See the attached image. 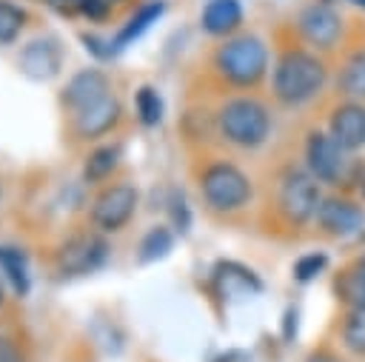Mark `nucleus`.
<instances>
[{
  "instance_id": "nucleus-1",
  "label": "nucleus",
  "mask_w": 365,
  "mask_h": 362,
  "mask_svg": "<svg viewBox=\"0 0 365 362\" xmlns=\"http://www.w3.org/2000/svg\"><path fill=\"white\" fill-rule=\"evenodd\" d=\"M325 80H328V68L314 51L288 48L274 63L271 88L282 105H305L322 91Z\"/></svg>"
},
{
  "instance_id": "nucleus-2",
  "label": "nucleus",
  "mask_w": 365,
  "mask_h": 362,
  "mask_svg": "<svg viewBox=\"0 0 365 362\" xmlns=\"http://www.w3.org/2000/svg\"><path fill=\"white\" fill-rule=\"evenodd\" d=\"M214 68L225 83L254 88L268 71V46L257 34H234L214 51Z\"/></svg>"
},
{
  "instance_id": "nucleus-3",
  "label": "nucleus",
  "mask_w": 365,
  "mask_h": 362,
  "mask_svg": "<svg viewBox=\"0 0 365 362\" xmlns=\"http://www.w3.org/2000/svg\"><path fill=\"white\" fill-rule=\"evenodd\" d=\"M217 131L237 148H257L271 134V114L254 97H234L220 105Z\"/></svg>"
},
{
  "instance_id": "nucleus-4",
  "label": "nucleus",
  "mask_w": 365,
  "mask_h": 362,
  "mask_svg": "<svg viewBox=\"0 0 365 362\" xmlns=\"http://www.w3.org/2000/svg\"><path fill=\"white\" fill-rule=\"evenodd\" d=\"M200 191L208 208L214 211H237L251 200V180L225 160L208 162L200 174Z\"/></svg>"
},
{
  "instance_id": "nucleus-5",
  "label": "nucleus",
  "mask_w": 365,
  "mask_h": 362,
  "mask_svg": "<svg viewBox=\"0 0 365 362\" xmlns=\"http://www.w3.org/2000/svg\"><path fill=\"white\" fill-rule=\"evenodd\" d=\"M322 202L319 182L308 174V168H288L279 177L277 188V208L291 225H305L308 219L317 217V208Z\"/></svg>"
},
{
  "instance_id": "nucleus-6",
  "label": "nucleus",
  "mask_w": 365,
  "mask_h": 362,
  "mask_svg": "<svg viewBox=\"0 0 365 362\" xmlns=\"http://www.w3.org/2000/svg\"><path fill=\"white\" fill-rule=\"evenodd\" d=\"M108 242L97 231H83L68 237L57 251V271L63 276H86L106 265Z\"/></svg>"
},
{
  "instance_id": "nucleus-7",
  "label": "nucleus",
  "mask_w": 365,
  "mask_h": 362,
  "mask_svg": "<svg viewBox=\"0 0 365 362\" xmlns=\"http://www.w3.org/2000/svg\"><path fill=\"white\" fill-rule=\"evenodd\" d=\"M137 202H140V194L128 182H117V185L103 188L94 197V202H91V222H94V228H100L106 234H114V231L125 228L128 219L137 211Z\"/></svg>"
},
{
  "instance_id": "nucleus-8",
  "label": "nucleus",
  "mask_w": 365,
  "mask_h": 362,
  "mask_svg": "<svg viewBox=\"0 0 365 362\" xmlns=\"http://www.w3.org/2000/svg\"><path fill=\"white\" fill-rule=\"evenodd\" d=\"M297 29H299V34L308 46L328 51L342 37V17L328 0H314L299 11Z\"/></svg>"
},
{
  "instance_id": "nucleus-9",
  "label": "nucleus",
  "mask_w": 365,
  "mask_h": 362,
  "mask_svg": "<svg viewBox=\"0 0 365 362\" xmlns=\"http://www.w3.org/2000/svg\"><path fill=\"white\" fill-rule=\"evenodd\" d=\"M305 168L317 182H339L345 171V148L325 131H311L305 140Z\"/></svg>"
},
{
  "instance_id": "nucleus-10",
  "label": "nucleus",
  "mask_w": 365,
  "mask_h": 362,
  "mask_svg": "<svg viewBox=\"0 0 365 362\" xmlns=\"http://www.w3.org/2000/svg\"><path fill=\"white\" fill-rule=\"evenodd\" d=\"M17 66L20 71L34 80V83H48L60 74L63 68V46L57 37L46 34V37H34L29 40L23 48H20V57H17Z\"/></svg>"
},
{
  "instance_id": "nucleus-11",
  "label": "nucleus",
  "mask_w": 365,
  "mask_h": 362,
  "mask_svg": "<svg viewBox=\"0 0 365 362\" xmlns=\"http://www.w3.org/2000/svg\"><path fill=\"white\" fill-rule=\"evenodd\" d=\"M314 219L328 237H351L365 225V211L348 197H322Z\"/></svg>"
},
{
  "instance_id": "nucleus-12",
  "label": "nucleus",
  "mask_w": 365,
  "mask_h": 362,
  "mask_svg": "<svg viewBox=\"0 0 365 362\" xmlns=\"http://www.w3.org/2000/svg\"><path fill=\"white\" fill-rule=\"evenodd\" d=\"M120 114H123L120 100L114 94H106V97L88 103L86 108L74 111L71 125H74V134L80 140H97V137H106L120 123Z\"/></svg>"
},
{
  "instance_id": "nucleus-13",
  "label": "nucleus",
  "mask_w": 365,
  "mask_h": 362,
  "mask_svg": "<svg viewBox=\"0 0 365 362\" xmlns=\"http://www.w3.org/2000/svg\"><path fill=\"white\" fill-rule=\"evenodd\" d=\"M328 134L345 148L359 151L365 145V105L362 100H345L331 111Z\"/></svg>"
},
{
  "instance_id": "nucleus-14",
  "label": "nucleus",
  "mask_w": 365,
  "mask_h": 362,
  "mask_svg": "<svg viewBox=\"0 0 365 362\" xmlns=\"http://www.w3.org/2000/svg\"><path fill=\"white\" fill-rule=\"evenodd\" d=\"M106 94H111V83H108L106 71H100V68H83V71L71 74V80L66 83V88H63V105L74 114V111L86 108L88 103H94V100H100Z\"/></svg>"
},
{
  "instance_id": "nucleus-15",
  "label": "nucleus",
  "mask_w": 365,
  "mask_h": 362,
  "mask_svg": "<svg viewBox=\"0 0 365 362\" xmlns=\"http://www.w3.org/2000/svg\"><path fill=\"white\" fill-rule=\"evenodd\" d=\"M211 285L217 291V296L222 299H234V296H251L262 291V282L257 279V274L240 262H217L211 271Z\"/></svg>"
},
{
  "instance_id": "nucleus-16",
  "label": "nucleus",
  "mask_w": 365,
  "mask_h": 362,
  "mask_svg": "<svg viewBox=\"0 0 365 362\" xmlns=\"http://www.w3.org/2000/svg\"><path fill=\"white\" fill-rule=\"evenodd\" d=\"M163 14H165V0H145V3H140V6L134 9V14H131V17L117 29V34H114V40H111L114 54L123 51V48H128L134 40H140Z\"/></svg>"
},
{
  "instance_id": "nucleus-17",
  "label": "nucleus",
  "mask_w": 365,
  "mask_h": 362,
  "mask_svg": "<svg viewBox=\"0 0 365 362\" xmlns=\"http://www.w3.org/2000/svg\"><path fill=\"white\" fill-rule=\"evenodd\" d=\"M202 31L211 37H228L242 23V3L240 0H208L200 14Z\"/></svg>"
},
{
  "instance_id": "nucleus-18",
  "label": "nucleus",
  "mask_w": 365,
  "mask_h": 362,
  "mask_svg": "<svg viewBox=\"0 0 365 362\" xmlns=\"http://www.w3.org/2000/svg\"><path fill=\"white\" fill-rule=\"evenodd\" d=\"M0 271L9 279V285L14 288L17 296H26L31 288V276H29V259L20 248H9L0 245Z\"/></svg>"
},
{
  "instance_id": "nucleus-19",
  "label": "nucleus",
  "mask_w": 365,
  "mask_h": 362,
  "mask_svg": "<svg viewBox=\"0 0 365 362\" xmlns=\"http://www.w3.org/2000/svg\"><path fill=\"white\" fill-rule=\"evenodd\" d=\"M120 157H123V148H120L117 143L94 148V151L86 157L83 180H86V182H103V180L111 177V171L120 165Z\"/></svg>"
},
{
  "instance_id": "nucleus-20",
  "label": "nucleus",
  "mask_w": 365,
  "mask_h": 362,
  "mask_svg": "<svg viewBox=\"0 0 365 362\" xmlns=\"http://www.w3.org/2000/svg\"><path fill=\"white\" fill-rule=\"evenodd\" d=\"M336 86L348 100H365V51H354L345 60Z\"/></svg>"
},
{
  "instance_id": "nucleus-21",
  "label": "nucleus",
  "mask_w": 365,
  "mask_h": 362,
  "mask_svg": "<svg viewBox=\"0 0 365 362\" xmlns=\"http://www.w3.org/2000/svg\"><path fill=\"white\" fill-rule=\"evenodd\" d=\"M134 111H137V120L145 125V128H154L163 123V114H165V103H163V94L154 88V86H140L134 91Z\"/></svg>"
},
{
  "instance_id": "nucleus-22",
  "label": "nucleus",
  "mask_w": 365,
  "mask_h": 362,
  "mask_svg": "<svg viewBox=\"0 0 365 362\" xmlns=\"http://www.w3.org/2000/svg\"><path fill=\"white\" fill-rule=\"evenodd\" d=\"M171 248H174V234H171L165 225H154V228L140 239V254H137V259H140L143 265H148V262H157V259L168 257Z\"/></svg>"
},
{
  "instance_id": "nucleus-23",
  "label": "nucleus",
  "mask_w": 365,
  "mask_h": 362,
  "mask_svg": "<svg viewBox=\"0 0 365 362\" xmlns=\"http://www.w3.org/2000/svg\"><path fill=\"white\" fill-rule=\"evenodd\" d=\"M342 342L351 353L365 356V305H354L342 319Z\"/></svg>"
},
{
  "instance_id": "nucleus-24",
  "label": "nucleus",
  "mask_w": 365,
  "mask_h": 362,
  "mask_svg": "<svg viewBox=\"0 0 365 362\" xmlns=\"http://www.w3.org/2000/svg\"><path fill=\"white\" fill-rule=\"evenodd\" d=\"M23 26H26V11L11 0H0V46H11L20 37Z\"/></svg>"
},
{
  "instance_id": "nucleus-25",
  "label": "nucleus",
  "mask_w": 365,
  "mask_h": 362,
  "mask_svg": "<svg viewBox=\"0 0 365 362\" xmlns=\"http://www.w3.org/2000/svg\"><path fill=\"white\" fill-rule=\"evenodd\" d=\"M336 294L342 296V302L348 308L354 305H365V276L359 274V268H351V271H342L339 279H336Z\"/></svg>"
},
{
  "instance_id": "nucleus-26",
  "label": "nucleus",
  "mask_w": 365,
  "mask_h": 362,
  "mask_svg": "<svg viewBox=\"0 0 365 362\" xmlns=\"http://www.w3.org/2000/svg\"><path fill=\"white\" fill-rule=\"evenodd\" d=\"M325 265H328V257L325 254H305V257H299L297 262H294V279L297 282H311V279H317L322 271H325Z\"/></svg>"
},
{
  "instance_id": "nucleus-27",
  "label": "nucleus",
  "mask_w": 365,
  "mask_h": 362,
  "mask_svg": "<svg viewBox=\"0 0 365 362\" xmlns=\"http://www.w3.org/2000/svg\"><path fill=\"white\" fill-rule=\"evenodd\" d=\"M111 14V0H86L80 9V17H86L88 23H103Z\"/></svg>"
},
{
  "instance_id": "nucleus-28",
  "label": "nucleus",
  "mask_w": 365,
  "mask_h": 362,
  "mask_svg": "<svg viewBox=\"0 0 365 362\" xmlns=\"http://www.w3.org/2000/svg\"><path fill=\"white\" fill-rule=\"evenodd\" d=\"M80 40L86 43V51H91L97 60H108V57L114 54L111 40H103V37H97V34H80Z\"/></svg>"
},
{
  "instance_id": "nucleus-29",
  "label": "nucleus",
  "mask_w": 365,
  "mask_h": 362,
  "mask_svg": "<svg viewBox=\"0 0 365 362\" xmlns=\"http://www.w3.org/2000/svg\"><path fill=\"white\" fill-rule=\"evenodd\" d=\"M171 219H174V228L177 231H188V222H191V214H188V205L182 197H174L171 200Z\"/></svg>"
},
{
  "instance_id": "nucleus-30",
  "label": "nucleus",
  "mask_w": 365,
  "mask_h": 362,
  "mask_svg": "<svg viewBox=\"0 0 365 362\" xmlns=\"http://www.w3.org/2000/svg\"><path fill=\"white\" fill-rule=\"evenodd\" d=\"M83 3H86V0H46V6H48L51 11H57V14H63V17H74V14H80Z\"/></svg>"
},
{
  "instance_id": "nucleus-31",
  "label": "nucleus",
  "mask_w": 365,
  "mask_h": 362,
  "mask_svg": "<svg viewBox=\"0 0 365 362\" xmlns=\"http://www.w3.org/2000/svg\"><path fill=\"white\" fill-rule=\"evenodd\" d=\"M0 362H26L23 353L17 351V345L6 336H0Z\"/></svg>"
},
{
  "instance_id": "nucleus-32",
  "label": "nucleus",
  "mask_w": 365,
  "mask_h": 362,
  "mask_svg": "<svg viewBox=\"0 0 365 362\" xmlns=\"http://www.w3.org/2000/svg\"><path fill=\"white\" fill-rule=\"evenodd\" d=\"M294 333H297V311H294V308H288V311H285V331H282V336H285V339H291Z\"/></svg>"
},
{
  "instance_id": "nucleus-33",
  "label": "nucleus",
  "mask_w": 365,
  "mask_h": 362,
  "mask_svg": "<svg viewBox=\"0 0 365 362\" xmlns=\"http://www.w3.org/2000/svg\"><path fill=\"white\" fill-rule=\"evenodd\" d=\"M214 362H248V353H242V351H225V353L217 356Z\"/></svg>"
},
{
  "instance_id": "nucleus-34",
  "label": "nucleus",
  "mask_w": 365,
  "mask_h": 362,
  "mask_svg": "<svg viewBox=\"0 0 365 362\" xmlns=\"http://www.w3.org/2000/svg\"><path fill=\"white\" fill-rule=\"evenodd\" d=\"M308 362H339L334 353H325V351H319V353H311L308 356Z\"/></svg>"
},
{
  "instance_id": "nucleus-35",
  "label": "nucleus",
  "mask_w": 365,
  "mask_h": 362,
  "mask_svg": "<svg viewBox=\"0 0 365 362\" xmlns=\"http://www.w3.org/2000/svg\"><path fill=\"white\" fill-rule=\"evenodd\" d=\"M3 299H6V285H3V271H0V305H3Z\"/></svg>"
},
{
  "instance_id": "nucleus-36",
  "label": "nucleus",
  "mask_w": 365,
  "mask_h": 362,
  "mask_svg": "<svg viewBox=\"0 0 365 362\" xmlns=\"http://www.w3.org/2000/svg\"><path fill=\"white\" fill-rule=\"evenodd\" d=\"M356 268H359V274H362V276H365V257H362V259H359V262H356Z\"/></svg>"
},
{
  "instance_id": "nucleus-37",
  "label": "nucleus",
  "mask_w": 365,
  "mask_h": 362,
  "mask_svg": "<svg viewBox=\"0 0 365 362\" xmlns=\"http://www.w3.org/2000/svg\"><path fill=\"white\" fill-rule=\"evenodd\" d=\"M354 6H359V9H365V0H351Z\"/></svg>"
},
{
  "instance_id": "nucleus-38",
  "label": "nucleus",
  "mask_w": 365,
  "mask_h": 362,
  "mask_svg": "<svg viewBox=\"0 0 365 362\" xmlns=\"http://www.w3.org/2000/svg\"><path fill=\"white\" fill-rule=\"evenodd\" d=\"M362 194H365V182H362Z\"/></svg>"
},
{
  "instance_id": "nucleus-39",
  "label": "nucleus",
  "mask_w": 365,
  "mask_h": 362,
  "mask_svg": "<svg viewBox=\"0 0 365 362\" xmlns=\"http://www.w3.org/2000/svg\"><path fill=\"white\" fill-rule=\"evenodd\" d=\"M111 3H117V0H111Z\"/></svg>"
},
{
  "instance_id": "nucleus-40",
  "label": "nucleus",
  "mask_w": 365,
  "mask_h": 362,
  "mask_svg": "<svg viewBox=\"0 0 365 362\" xmlns=\"http://www.w3.org/2000/svg\"><path fill=\"white\" fill-rule=\"evenodd\" d=\"M43 3H46V0H43Z\"/></svg>"
}]
</instances>
